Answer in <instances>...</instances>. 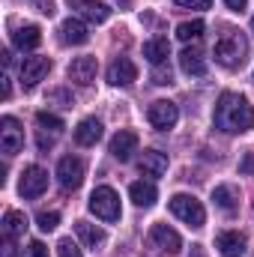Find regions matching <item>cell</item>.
Masks as SVG:
<instances>
[{
	"mask_svg": "<svg viewBox=\"0 0 254 257\" xmlns=\"http://www.w3.org/2000/svg\"><path fill=\"white\" fill-rule=\"evenodd\" d=\"M215 128L227 135H242L254 128V108L248 105V99L239 93H221L215 105Z\"/></svg>",
	"mask_w": 254,
	"mask_h": 257,
	"instance_id": "cell-1",
	"label": "cell"
},
{
	"mask_svg": "<svg viewBox=\"0 0 254 257\" xmlns=\"http://www.w3.org/2000/svg\"><path fill=\"white\" fill-rule=\"evenodd\" d=\"M212 54H215V63L224 66V69H242L248 60V39L245 33L239 30H224L215 45H212Z\"/></svg>",
	"mask_w": 254,
	"mask_h": 257,
	"instance_id": "cell-2",
	"label": "cell"
},
{
	"mask_svg": "<svg viewBox=\"0 0 254 257\" xmlns=\"http://www.w3.org/2000/svg\"><path fill=\"white\" fill-rule=\"evenodd\" d=\"M90 212L102 221H120V215H123L120 212V194L111 186H99L90 194Z\"/></svg>",
	"mask_w": 254,
	"mask_h": 257,
	"instance_id": "cell-3",
	"label": "cell"
},
{
	"mask_svg": "<svg viewBox=\"0 0 254 257\" xmlns=\"http://www.w3.org/2000/svg\"><path fill=\"white\" fill-rule=\"evenodd\" d=\"M168 206H171V212H174L180 221H186L189 227H203V221H206L203 203H200L197 197H191V194H174V197L168 200Z\"/></svg>",
	"mask_w": 254,
	"mask_h": 257,
	"instance_id": "cell-4",
	"label": "cell"
},
{
	"mask_svg": "<svg viewBox=\"0 0 254 257\" xmlns=\"http://www.w3.org/2000/svg\"><path fill=\"white\" fill-rule=\"evenodd\" d=\"M57 183L63 186L66 192H75L84 183V162L78 156H63L57 162Z\"/></svg>",
	"mask_w": 254,
	"mask_h": 257,
	"instance_id": "cell-5",
	"label": "cell"
},
{
	"mask_svg": "<svg viewBox=\"0 0 254 257\" xmlns=\"http://www.w3.org/2000/svg\"><path fill=\"white\" fill-rule=\"evenodd\" d=\"M147 120H150V126L159 128V132L174 128V126H177V120H180V108H177L174 102H168V99H159V102H153V105H150Z\"/></svg>",
	"mask_w": 254,
	"mask_h": 257,
	"instance_id": "cell-6",
	"label": "cell"
},
{
	"mask_svg": "<svg viewBox=\"0 0 254 257\" xmlns=\"http://www.w3.org/2000/svg\"><path fill=\"white\" fill-rule=\"evenodd\" d=\"M147 242H150V248H159V251H168V254H177V251L183 248L180 233H177L174 227H168V224H153Z\"/></svg>",
	"mask_w": 254,
	"mask_h": 257,
	"instance_id": "cell-7",
	"label": "cell"
},
{
	"mask_svg": "<svg viewBox=\"0 0 254 257\" xmlns=\"http://www.w3.org/2000/svg\"><path fill=\"white\" fill-rule=\"evenodd\" d=\"M21 147H24V128H21V123L15 117H3L0 120V150L6 156H15V153H21Z\"/></svg>",
	"mask_w": 254,
	"mask_h": 257,
	"instance_id": "cell-8",
	"label": "cell"
},
{
	"mask_svg": "<svg viewBox=\"0 0 254 257\" xmlns=\"http://www.w3.org/2000/svg\"><path fill=\"white\" fill-rule=\"evenodd\" d=\"M45 189H48V171H45V168H39V165L24 168L21 183H18V192H21V197H39Z\"/></svg>",
	"mask_w": 254,
	"mask_h": 257,
	"instance_id": "cell-9",
	"label": "cell"
},
{
	"mask_svg": "<svg viewBox=\"0 0 254 257\" xmlns=\"http://www.w3.org/2000/svg\"><path fill=\"white\" fill-rule=\"evenodd\" d=\"M48 72H51V57H24V63H21V84L30 90V87H36Z\"/></svg>",
	"mask_w": 254,
	"mask_h": 257,
	"instance_id": "cell-10",
	"label": "cell"
},
{
	"mask_svg": "<svg viewBox=\"0 0 254 257\" xmlns=\"http://www.w3.org/2000/svg\"><path fill=\"white\" fill-rule=\"evenodd\" d=\"M96 69H99L96 57H75V60L69 63V81L87 87V84L96 81Z\"/></svg>",
	"mask_w": 254,
	"mask_h": 257,
	"instance_id": "cell-11",
	"label": "cell"
},
{
	"mask_svg": "<svg viewBox=\"0 0 254 257\" xmlns=\"http://www.w3.org/2000/svg\"><path fill=\"white\" fill-rule=\"evenodd\" d=\"M132 153H138V135H135L132 128L117 132V135L111 138V156H114L117 162H129Z\"/></svg>",
	"mask_w": 254,
	"mask_h": 257,
	"instance_id": "cell-12",
	"label": "cell"
},
{
	"mask_svg": "<svg viewBox=\"0 0 254 257\" xmlns=\"http://www.w3.org/2000/svg\"><path fill=\"white\" fill-rule=\"evenodd\" d=\"M108 81L114 87H129V84L138 81V69H135V63L129 57H117L114 63L108 66Z\"/></svg>",
	"mask_w": 254,
	"mask_h": 257,
	"instance_id": "cell-13",
	"label": "cell"
},
{
	"mask_svg": "<svg viewBox=\"0 0 254 257\" xmlns=\"http://www.w3.org/2000/svg\"><path fill=\"white\" fill-rule=\"evenodd\" d=\"M69 3L81 12V18H87L93 24H105L111 18V6L102 3V0H69Z\"/></svg>",
	"mask_w": 254,
	"mask_h": 257,
	"instance_id": "cell-14",
	"label": "cell"
},
{
	"mask_svg": "<svg viewBox=\"0 0 254 257\" xmlns=\"http://www.w3.org/2000/svg\"><path fill=\"white\" fill-rule=\"evenodd\" d=\"M245 236L239 230H224L215 236V248L221 251V257H242L245 254Z\"/></svg>",
	"mask_w": 254,
	"mask_h": 257,
	"instance_id": "cell-15",
	"label": "cell"
},
{
	"mask_svg": "<svg viewBox=\"0 0 254 257\" xmlns=\"http://www.w3.org/2000/svg\"><path fill=\"white\" fill-rule=\"evenodd\" d=\"M180 69L186 75H206V60H203V51L197 45L191 48H183L180 51Z\"/></svg>",
	"mask_w": 254,
	"mask_h": 257,
	"instance_id": "cell-16",
	"label": "cell"
},
{
	"mask_svg": "<svg viewBox=\"0 0 254 257\" xmlns=\"http://www.w3.org/2000/svg\"><path fill=\"white\" fill-rule=\"evenodd\" d=\"M75 233H78V239H81L87 248H93V251H99V248L105 245V230L96 227V224H90V221H75Z\"/></svg>",
	"mask_w": 254,
	"mask_h": 257,
	"instance_id": "cell-17",
	"label": "cell"
},
{
	"mask_svg": "<svg viewBox=\"0 0 254 257\" xmlns=\"http://www.w3.org/2000/svg\"><path fill=\"white\" fill-rule=\"evenodd\" d=\"M99 138H102V123H99L96 117L81 120L78 128H75V141H78L81 147H96V144H99Z\"/></svg>",
	"mask_w": 254,
	"mask_h": 257,
	"instance_id": "cell-18",
	"label": "cell"
},
{
	"mask_svg": "<svg viewBox=\"0 0 254 257\" xmlns=\"http://www.w3.org/2000/svg\"><path fill=\"white\" fill-rule=\"evenodd\" d=\"M39 42H42V30H39L36 24L18 27V30L12 33V45H15L18 51H33V48H36Z\"/></svg>",
	"mask_w": 254,
	"mask_h": 257,
	"instance_id": "cell-19",
	"label": "cell"
},
{
	"mask_svg": "<svg viewBox=\"0 0 254 257\" xmlns=\"http://www.w3.org/2000/svg\"><path fill=\"white\" fill-rule=\"evenodd\" d=\"M141 171L147 174V177H162L165 171H168V153H159V150H147L144 156H141Z\"/></svg>",
	"mask_w": 254,
	"mask_h": 257,
	"instance_id": "cell-20",
	"label": "cell"
},
{
	"mask_svg": "<svg viewBox=\"0 0 254 257\" xmlns=\"http://www.w3.org/2000/svg\"><path fill=\"white\" fill-rule=\"evenodd\" d=\"M144 57H147L153 66L168 63V57H171V42H168L165 36H156V39L144 42Z\"/></svg>",
	"mask_w": 254,
	"mask_h": 257,
	"instance_id": "cell-21",
	"label": "cell"
},
{
	"mask_svg": "<svg viewBox=\"0 0 254 257\" xmlns=\"http://www.w3.org/2000/svg\"><path fill=\"white\" fill-rule=\"evenodd\" d=\"M60 33H63L66 45H84V42L90 39L87 24H84V21H78V18H66L63 24H60Z\"/></svg>",
	"mask_w": 254,
	"mask_h": 257,
	"instance_id": "cell-22",
	"label": "cell"
},
{
	"mask_svg": "<svg viewBox=\"0 0 254 257\" xmlns=\"http://www.w3.org/2000/svg\"><path fill=\"white\" fill-rule=\"evenodd\" d=\"M129 197H132L138 206H153L156 197H159V189H156L150 180H138V183L129 186Z\"/></svg>",
	"mask_w": 254,
	"mask_h": 257,
	"instance_id": "cell-23",
	"label": "cell"
},
{
	"mask_svg": "<svg viewBox=\"0 0 254 257\" xmlns=\"http://www.w3.org/2000/svg\"><path fill=\"white\" fill-rule=\"evenodd\" d=\"M212 200H215L218 209L236 212V206H239V192H236L233 186H215V189H212Z\"/></svg>",
	"mask_w": 254,
	"mask_h": 257,
	"instance_id": "cell-24",
	"label": "cell"
},
{
	"mask_svg": "<svg viewBox=\"0 0 254 257\" xmlns=\"http://www.w3.org/2000/svg\"><path fill=\"white\" fill-rule=\"evenodd\" d=\"M24 230H27V215L18 212V209H9V212L3 215V233L15 239V236H21Z\"/></svg>",
	"mask_w": 254,
	"mask_h": 257,
	"instance_id": "cell-25",
	"label": "cell"
},
{
	"mask_svg": "<svg viewBox=\"0 0 254 257\" xmlns=\"http://www.w3.org/2000/svg\"><path fill=\"white\" fill-rule=\"evenodd\" d=\"M203 30H206V24H203L200 18H194V21H183V24L177 27V39H183V42L200 39V36H203Z\"/></svg>",
	"mask_w": 254,
	"mask_h": 257,
	"instance_id": "cell-26",
	"label": "cell"
},
{
	"mask_svg": "<svg viewBox=\"0 0 254 257\" xmlns=\"http://www.w3.org/2000/svg\"><path fill=\"white\" fill-rule=\"evenodd\" d=\"M36 126L39 128H48V132H51V135H60V132H63V120H60V117H54V114H48V111H39V114H36Z\"/></svg>",
	"mask_w": 254,
	"mask_h": 257,
	"instance_id": "cell-27",
	"label": "cell"
},
{
	"mask_svg": "<svg viewBox=\"0 0 254 257\" xmlns=\"http://www.w3.org/2000/svg\"><path fill=\"white\" fill-rule=\"evenodd\" d=\"M36 224H39V230H54L57 224H60V212H39L36 215Z\"/></svg>",
	"mask_w": 254,
	"mask_h": 257,
	"instance_id": "cell-28",
	"label": "cell"
},
{
	"mask_svg": "<svg viewBox=\"0 0 254 257\" xmlns=\"http://www.w3.org/2000/svg\"><path fill=\"white\" fill-rule=\"evenodd\" d=\"M171 81H174V72H171V66H168V63L153 66V84L165 87V84H171Z\"/></svg>",
	"mask_w": 254,
	"mask_h": 257,
	"instance_id": "cell-29",
	"label": "cell"
},
{
	"mask_svg": "<svg viewBox=\"0 0 254 257\" xmlns=\"http://www.w3.org/2000/svg\"><path fill=\"white\" fill-rule=\"evenodd\" d=\"M48 102H60V108H72L75 105V99H72L69 90H51L48 93Z\"/></svg>",
	"mask_w": 254,
	"mask_h": 257,
	"instance_id": "cell-30",
	"label": "cell"
},
{
	"mask_svg": "<svg viewBox=\"0 0 254 257\" xmlns=\"http://www.w3.org/2000/svg\"><path fill=\"white\" fill-rule=\"evenodd\" d=\"M57 257H81V248L72 239H60L57 242Z\"/></svg>",
	"mask_w": 254,
	"mask_h": 257,
	"instance_id": "cell-31",
	"label": "cell"
},
{
	"mask_svg": "<svg viewBox=\"0 0 254 257\" xmlns=\"http://www.w3.org/2000/svg\"><path fill=\"white\" fill-rule=\"evenodd\" d=\"M177 9H209L212 0H174Z\"/></svg>",
	"mask_w": 254,
	"mask_h": 257,
	"instance_id": "cell-32",
	"label": "cell"
},
{
	"mask_svg": "<svg viewBox=\"0 0 254 257\" xmlns=\"http://www.w3.org/2000/svg\"><path fill=\"white\" fill-rule=\"evenodd\" d=\"M24 257H48V248H45V242L33 239V242L27 245V254H24Z\"/></svg>",
	"mask_w": 254,
	"mask_h": 257,
	"instance_id": "cell-33",
	"label": "cell"
},
{
	"mask_svg": "<svg viewBox=\"0 0 254 257\" xmlns=\"http://www.w3.org/2000/svg\"><path fill=\"white\" fill-rule=\"evenodd\" d=\"M239 174H254V153H245V159L239 162Z\"/></svg>",
	"mask_w": 254,
	"mask_h": 257,
	"instance_id": "cell-34",
	"label": "cell"
},
{
	"mask_svg": "<svg viewBox=\"0 0 254 257\" xmlns=\"http://www.w3.org/2000/svg\"><path fill=\"white\" fill-rule=\"evenodd\" d=\"M0 257H15V242H12V236L3 239V254Z\"/></svg>",
	"mask_w": 254,
	"mask_h": 257,
	"instance_id": "cell-35",
	"label": "cell"
},
{
	"mask_svg": "<svg viewBox=\"0 0 254 257\" xmlns=\"http://www.w3.org/2000/svg\"><path fill=\"white\" fill-rule=\"evenodd\" d=\"M227 3V9H233V12H242L245 6H248V0H224Z\"/></svg>",
	"mask_w": 254,
	"mask_h": 257,
	"instance_id": "cell-36",
	"label": "cell"
},
{
	"mask_svg": "<svg viewBox=\"0 0 254 257\" xmlns=\"http://www.w3.org/2000/svg\"><path fill=\"white\" fill-rule=\"evenodd\" d=\"M0 81H3V99H9V93H12V87H9V75H3Z\"/></svg>",
	"mask_w": 254,
	"mask_h": 257,
	"instance_id": "cell-37",
	"label": "cell"
}]
</instances>
